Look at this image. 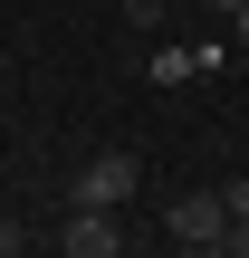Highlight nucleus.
<instances>
[{
    "mask_svg": "<svg viewBox=\"0 0 249 258\" xmlns=\"http://www.w3.org/2000/svg\"><path fill=\"white\" fill-rule=\"evenodd\" d=\"M134 191H144V163H134V153H96V163L67 182V201H77V211H125Z\"/></svg>",
    "mask_w": 249,
    "mask_h": 258,
    "instance_id": "obj_1",
    "label": "nucleus"
},
{
    "mask_svg": "<svg viewBox=\"0 0 249 258\" xmlns=\"http://www.w3.org/2000/svg\"><path fill=\"white\" fill-rule=\"evenodd\" d=\"M173 239H230V201L221 191H182L173 201Z\"/></svg>",
    "mask_w": 249,
    "mask_h": 258,
    "instance_id": "obj_2",
    "label": "nucleus"
},
{
    "mask_svg": "<svg viewBox=\"0 0 249 258\" xmlns=\"http://www.w3.org/2000/svg\"><path fill=\"white\" fill-rule=\"evenodd\" d=\"M67 258H125L115 211H77V201H67Z\"/></svg>",
    "mask_w": 249,
    "mask_h": 258,
    "instance_id": "obj_3",
    "label": "nucleus"
},
{
    "mask_svg": "<svg viewBox=\"0 0 249 258\" xmlns=\"http://www.w3.org/2000/svg\"><path fill=\"white\" fill-rule=\"evenodd\" d=\"M182 77H202V57L192 48H154V86H182Z\"/></svg>",
    "mask_w": 249,
    "mask_h": 258,
    "instance_id": "obj_4",
    "label": "nucleus"
},
{
    "mask_svg": "<svg viewBox=\"0 0 249 258\" xmlns=\"http://www.w3.org/2000/svg\"><path fill=\"white\" fill-rule=\"evenodd\" d=\"M125 19H134V29H163V19H173V0H125Z\"/></svg>",
    "mask_w": 249,
    "mask_h": 258,
    "instance_id": "obj_5",
    "label": "nucleus"
},
{
    "mask_svg": "<svg viewBox=\"0 0 249 258\" xmlns=\"http://www.w3.org/2000/svg\"><path fill=\"white\" fill-rule=\"evenodd\" d=\"M173 258H230L221 239H173Z\"/></svg>",
    "mask_w": 249,
    "mask_h": 258,
    "instance_id": "obj_6",
    "label": "nucleus"
},
{
    "mask_svg": "<svg viewBox=\"0 0 249 258\" xmlns=\"http://www.w3.org/2000/svg\"><path fill=\"white\" fill-rule=\"evenodd\" d=\"M221 201H230V220H249V182H221Z\"/></svg>",
    "mask_w": 249,
    "mask_h": 258,
    "instance_id": "obj_7",
    "label": "nucleus"
},
{
    "mask_svg": "<svg viewBox=\"0 0 249 258\" xmlns=\"http://www.w3.org/2000/svg\"><path fill=\"white\" fill-rule=\"evenodd\" d=\"M221 249H230V258H249V220H230V239H221Z\"/></svg>",
    "mask_w": 249,
    "mask_h": 258,
    "instance_id": "obj_8",
    "label": "nucleus"
},
{
    "mask_svg": "<svg viewBox=\"0 0 249 258\" xmlns=\"http://www.w3.org/2000/svg\"><path fill=\"white\" fill-rule=\"evenodd\" d=\"M0 258H29V249H19V230H10V220H0Z\"/></svg>",
    "mask_w": 249,
    "mask_h": 258,
    "instance_id": "obj_9",
    "label": "nucleus"
},
{
    "mask_svg": "<svg viewBox=\"0 0 249 258\" xmlns=\"http://www.w3.org/2000/svg\"><path fill=\"white\" fill-rule=\"evenodd\" d=\"M211 10H221V19H230V10H249V0H211Z\"/></svg>",
    "mask_w": 249,
    "mask_h": 258,
    "instance_id": "obj_10",
    "label": "nucleus"
},
{
    "mask_svg": "<svg viewBox=\"0 0 249 258\" xmlns=\"http://www.w3.org/2000/svg\"><path fill=\"white\" fill-rule=\"evenodd\" d=\"M230 29H240V38H249V10H230Z\"/></svg>",
    "mask_w": 249,
    "mask_h": 258,
    "instance_id": "obj_11",
    "label": "nucleus"
},
{
    "mask_svg": "<svg viewBox=\"0 0 249 258\" xmlns=\"http://www.w3.org/2000/svg\"><path fill=\"white\" fill-rule=\"evenodd\" d=\"M173 10H182V0H173Z\"/></svg>",
    "mask_w": 249,
    "mask_h": 258,
    "instance_id": "obj_12",
    "label": "nucleus"
}]
</instances>
